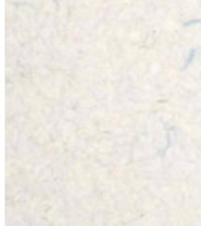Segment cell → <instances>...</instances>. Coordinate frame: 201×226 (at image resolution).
<instances>
[{"label":"cell","instance_id":"obj_1","mask_svg":"<svg viewBox=\"0 0 201 226\" xmlns=\"http://www.w3.org/2000/svg\"><path fill=\"white\" fill-rule=\"evenodd\" d=\"M193 56H195V50H193V51H191V53H190V56H188V59H187V64H190V63H191V59H193Z\"/></svg>","mask_w":201,"mask_h":226}]
</instances>
